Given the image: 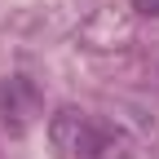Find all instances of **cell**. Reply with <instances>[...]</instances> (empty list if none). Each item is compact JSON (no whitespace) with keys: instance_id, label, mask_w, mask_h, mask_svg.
Masks as SVG:
<instances>
[{"instance_id":"6da1fadb","label":"cell","mask_w":159,"mask_h":159,"mask_svg":"<svg viewBox=\"0 0 159 159\" xmlns=\"http://www.w3.org/2000/svg\"><path fill=\"white\" fill-rule=\"evenodd\" d=\"M53 146L71 159H133V137L124 128H115L111 119H97L89 111L62 106L49 119Z\"/></svg>"},{"instance_id":"7a4b0ae2","label":"cell","mask_w":159,"mask_h":159,"mask_svg":"<svg viewBox=\"0 0 159 159\" xmlns=\"http://www.w3.org/2000/svg\"><path fill=\"white\" fill-rule=\"evenodd\" d=\"M0 115H5V128L9 133H27L40 115V89L35 80L27 75H9L0 84Z\"/></svg>"},{"instance_id":"3957f363","label":"cell","mask_w":159,"mask_h":159,"mask_svg":"<svg viewBox=\"0 0 159 159\" xmlns=\"http://www.w3.org/2000/svg\"><path fill=\"white\" fill-rule=\"evenodd\" d=\"M128 5H133L137 13H150V18H159V0H128Z\"/></svg>"}]
</instances>
